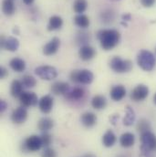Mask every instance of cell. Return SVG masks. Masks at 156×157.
Masks as SVG:
<instances>
[{"mask_svg": "<svg viewBox=\"0 0 156 157\" xmlns=\"http://www.w3.org/2000/svg\"><path fill=\"white\" fill-rule=\"evenodd\" d=\"M42 146L41 139L38 135H31L28 137L24 143V150L29 152H37Z\"/></svg>", "mask_w": 156, "mask_h": 157, "instance_id": "ba28073f", "label": "cell"}, {"mask_svg": "<svg viewBox=\"0 0 156 157\" xmlns=\"http://www.w3.org/2000/svg\"><path fill=\"white\" fill-rule=\"evenodd\" d=\"M116 135L111 130H108L102 136V144L105 147H112L116 143Z\"/></svg>", "mask_w": 156, "mask_h": 157, "instance_id": "d6986e66", "label": "cell"}, {"mask_svg": "<svg viewBox=\"0 0 156 157\" xmlns=\"http://www.w3.org/2000/svg\"><path fill=\"white\" fill-rule=\"evenodd\" d=\"M134 121H135L134 111L130 106H127L126 107V115L123 119V124L126 126H131V125H132Z\"/></svg>", "mask_w": 156, "mask_h": 157, "instance_id": "83f0119b", "label": "cell"}, {"mask_svg": "<svg viewBox=\"0 0 156 157\" xmlns=\"http://www.w3.org/2000/svg\"><path fill=\"white\" fill-rule=\"evenodd\" d=\"M93 78H94L93 73L89 70L73 71L70 73V79L73 82H78L81 84H90Z\"/></svg>", "mask_w": 156, "mask_h": 157, "instance_id": "5b68a950", "label": "cell"}, {"mask_svg": "<svg viewBox=\"0 0 156 157\" xmlns=\"http://www.w3.org/2000/svg\"><path fill=\"white\" fill-rule=\"evenodd\" d=\"M6 108H7V103L5 101L1 100L0 101V112L1 113H4L6 110Z\"/></svg>", "mask_w": 156, "mask_h": 157, "instance_id": "8d00e7d4", "label": "cell"}, {"mask_svg": "<svg viewBox=\"0 0 156 157\" xmlns=\"http://www.w3.org/2000/svg\"><path fill=\"white\" fill-rule=\"evenodd\" d=\"M142 156L152 157V152L156 151V136L152 132L141 133Z\"/></svg>", "mask_w": 156, "mask_h": 157, "instance_id": "7a4b0ae2", "label": "cell"}, {"mask_svg": "<svg viewBox=\"0 0 156 157\" xmlns=\"http://www.w3.org/2000/svg\"><path fill=\"white\" fill-rule=\"evenodd\" d=\"M110 94L114 101H120L126 96V89L122 85H116L112 88Z\"/></svg>", "mask_w": 156, "mask_h": 157, "instance_id": "9a60e30c", "label": "cell"}, {"mask_svg": "<svg viewBox=\"0 0 156 157\" xmlns=\"http://www.w3.org/2000/svg\"><path fill=\"white\" fill-rule=\"evenodd\" d=\"M28 118V112L26 110V107H18L16 110L13 111L11 114V120L16 124H21L26 121Z\"/></svg>", "mask_w": 156, "mask_h": 157, "instance_id": "8fae6325", "label": "cell"}, {"mask_svg": "<svg viewBox=\"0 0 156 157\" xmlns=\"http://www.w3.org/2000/svg\"><path fill=\"white\" fill-rule=\"evenodd\" d=\"M2 11L6 16H8V17L12 16L16 11L15 4H14L13 0H3Z\"/></svg>", "mask_w": 156, "mask_h": 157, "instance_id": "603a6c76", "label": "cell"}, {"mask_svg": "<svg viewBox=\"0 0 156 157\" xmlns=\"http://www.w3.org/2000/svg\"><path fill=\"white\" fill-rule=\"evenodd\" d=\"M80 121L81 123L87 127V128H90L93 127L96 122H97V116L93 113H84L81 116H80Z\"/></svg>", "mask_w": 156, "mask_h": 157, "instance_id": "2e32d148", "label": "cell"}, {"mask_svg": "<svg viewBox=\"0 0 156 157\" xmlns=\"http://www.w3.org/2000/svg\"><path fill=\"white\" fill-rule=\"evenodd\" d=\"M19 101H20V103L24 107L36 106L39 101L36 93L29 92V91H23L22 94L19 97Z\"/></svg>", "mask_w": 156, "mask_h": 157, "instance_id": "9c48e42d", "label": "cell"}, {"mask_svg": "<svg viewBox=\"0 0 156 157\" xmlns=\"http://www.w3.org/2000/svg\"><path fill=\"white\" fill-rule=\"evenodd\" d=\"M23 2L26 4V5H28V6H29V5H31L33 2H34V0H23Z\"/></svg>", "mask_w": 156, "mask_h": 157, "instance_id": "60d3db41", "label": "cell"}, {"mask_svg": "<svg viewBox=\"0 0 156 157\" xmlns=\"http://www.w3.org/2000/svg\"><path fill=\"white\" fill-rule=\"evenodd\" d=\"M88 6V2L87 0H76L73 4V10L77 14H82L85 12Z\"/></svg>", "mask_w": 156, "mask_h": 157, "instance_id": "f1b7e54d", "label": "cell"}, {"mask_svg": "<svg viewBox=\"0 0 156 157\" xmlns=\"http://www.w3.org/2000/svg\"><path fill=\"white\" fill-rule=\"evenodd\" d=\"M140 2L144 7H152L155 4L156 0H140Z\"/></svg>", "mask_w": 156, "mask_h": 157, "instance_id": "d590c367", "label": "cell"}, {"mask_svg": "<svg viewBox=\"0 0 156 157\" xmlns=\"http://www.w3.org/2000/svg\"><path fill=\"white\" fill-rule=\"evenodd\" d=\"M7 76V71L6 68L1 67L0 68V78H5Z\"/></svg>", "mask_w": 156, "mask_h": 157, "instance_id": "74e56055", "label": "cell"}, {"mask_svg": "<svg viewBox=\"0 0 156 157\" xmlns=\"http://www.w3.org/2000/svg\"><path fill=\"white\" fill-rule=\"evenodd\" d=\"M155 52H156V48H155Z\"/></svg>", "mask_w": 156, "mask_h": 157, "instance_id": "ee69618b", "label": "cell"}, {"mask_svg": "<svg viewBox=\"0 0 156 157\" xmlns=\"http://www.w3.org/2000/svg\"><path fill=\"white\" fill-rule=\"evenodd\" d=\"M101 47L104 50H111L114 48L120 42V35L115 29H102L97 33Z\"/></svg>", "mask_w": 156, "mask_h": 157, "instance_id": "6da1fadb", "label": "cell"}, {"mask_svg": "<svg viewBox=\"0 0 156 157\" xmlns=\"http://www.w3.org/2000/svg\"><path fill=\"white\" fill-rule=\"evenodd\" d=\"M101 18L102 22H104V23H111L114 19V12L111 9L104 10L101 14Z\"/></svg>", "mask_w": 156, "mask_h": 157, "instance_id": "1f68e13d", "label": "cell"}, {"mask_svg": "<svg viewBox=\"0 0 156 157\" xmlns=\"http://www.w3.org/2000/svg\"><path fill=\"white\" fill-rule=\"evenodd\" d=\"M60 47V40L59 38H53L43 47V54L46 56H52L59 50Z\"/></svg>", "mask_w": 156, "mask_h": 157, "instance_id": "30bf717a", "label": "cell"}, {"mask_svg": "<svg viewBox=\"0 0 156 157\" xmlns=\"http://www.w3.org/2000/svg\"><path fill=\"white\" fill-rule=\"evenodd\" d=\"M40 139H41L42 146H44V147H48L52 142V136L49 133H48L47 132H45V133H43L40 136Z\"/></svg>", "mask_w": 156, "mask_h": 157, "instance_id": "836d02e7", "label": "cell"}, {"mask_svg": "<svg viewBox=\"0 0 156 157\" xmlns=\"http://www.w3.org/2000/svg\"><path fill=\"white\" fill-rule=\"evenodd\" d=\"M53 104H54V100L50 95H45L43 96L39 101V110L43 113H49L53 108Z\"/></svg>", "mask_w": 156, "mask_h": 157, "instance_id": "7c38bea8", "label": "cell"}, {"mask_svg": "<svg viewBox=\"0 0 156 157\" xmlns=\"http://www.w3.org/2000/svg\"><path fill=\"white\" fill-rule=\"evenodd\" d=\"M84 95H85V91L82 88H74L72 90L69 91L66 94V97L73 101H78L82 99Z\"/></svg>", "mask_w": 156, "mask_h": 157, "instance_id": "4316f807", "label": "cell"}, {"mask_svg": "<svg viewBox=\"0 0 156 157\" xmlns=\"http://www.w3.org/2000/svg\"><path fill=\"white\" fill-rule=\"evenodd\" d=\"M18 47H19V41L17 39H16L14 37H8L6 39L5 47H4L5 49L11 51V52H14V51L17 50Z\"/></svg>", "mask_w": 156, "mask_h": 157, "instance_id": "d4e9b609", "label": "cell"}, {"mask_svg": "<svg viewBox=\"0 0 156 157\" xmlns=\"http://www.w3.org/2000/svg\"><path fill=\"white\" fill-rule=\"evenodd\" d=\"M23 84L20 80L15 79L11 83V88H10V93L13 97L15 98H19L20 95L23 92Z\"/></svg>", "mask_w": 156, "mask_h": 157, "instance_id": "44dd1931", "label": "cell"}, {"mask_svg": "<svg viewBox=\"0 0 156 157\" xmlns=\"http://www.w3.org/2000/svg\"><path fill=\"white\" fill-rule=\"evenodd\" d=\"M154 103L156 104V93L155 95H154Z\"/></svg>", "mask_w": 156, "mask_h": 157, "instance_id": "b9f144b4", "label": "cell"}, {"mask_svg": "<svg viewBox=\"0 0 156 157\" xmlns=\"http://www.w3.org/2000/svg\"><path fill=\"white\" fill-rule=\"evenodd\" d=\"M63 25V20L59 16H52L49 20H48V30L49 31H54L59 29Z\"/></svg>", "mask_w": 156, "mask_h": 157, "instance_id": "ffe728a7", "label": "cell"}, {"mask_svg": "<svg viewBox=\"0 0 156 157\" xmlns=\"http://www.w3.org/2000/svg\"><path fill=\"white\" fill-rule=\"evenodd\" d=\"M121 18H122L123 21H130L131 18V16L130 14H124V15H122Z\"/></svg>", "mask_w": 156, "mask_h": 157, "instance_id": "f35d334b", "label": "cell"}, {"mask_svg": "<svg viewBox=\"0 0 156 157\" xmlns=\"http://www.w3.org/2000/svg\"><path fill=\"white\" fill-rule=\"evenodd\" d=\"M6 38L4 37V36H1V42H0V46H1V48H4V47H5V42H6Z\"/></svg>", "mask_w": 156, "mask_h": 157, "instance_id": "ab89813d", "label": "cell"}, {"mask_svg": "<svg viewBox=\"0 0 156 157\" xmlns=\"http://www.w3.org/2000/svg\"><path fill=\"white\" fill-rule=\"evenodd\" d=\"M137 63H138V66L142 70H143L145 71H151L155 67V57L151 51L143 49L138 53Z\"/></svg>", "mask_w": 156, "mask_h": 157, "instance_id": "3957f363", "label": "cell"}, {"mask_svg": "<svg viewBox=\"0 0 156 157\" xmlns=\"http://www.w3.org/2000/svg\"><path fill=\"white\" fill-rule=\"evenodd\" d=\"M54 126V121L50 118H41L38 123V128L42 132H48Z\"/></svg>", "mask_w": 156, "mask_h": 157, "instance_id": "cb8c5ba5", "label": "cell"}, {"mask_svg": "<svg viewBox=\"0 0 156 157\" xmlns=\"http://www.w3.org/2000/svg\"><path fill=\"white\" fill-rule=\"evenodd\" d=\"M35 73L36 75L42 79L45 80H52L57 78L58 76V71L56 68L52 66H39L35 69Z\"/></svg>", "mask_w": 156, "mask_h": 157, "instance_id": "8992f818", "label": "cell"}, {"mask_svg": "<svg viewBox=\"0 0 156 157\" xmlns=\"http://www.w3.org/2000/svg\"><path fill=\"white\" fill-rule=\"evenodd\" d=\"M135 143V136L131 132H125L120 137V144L124 148L131 147Z\"/></svg>", "mask_w": 156, "mask_h": 157, "instance_id": "e0dca14e", "label": "cell"}, {"mask_svg": "<svg viewBox=\"0 0 156 157\" xmlns=\"http://www.w3.org/2000/svg\"><path fill=\"white\" fill-rule=\"evenodd\" d=\"M76 40L78 44H83L84 45H88L87 43L89 41V36L88 33H85V32H79L78 33L77 37H76Z\"/></svg>", "mask_w": 156, "mask_h": 157, "instance_id": "d6a6232c", "label": "cell"}, {"mask_svg": "<svg viewBox=\"0 0 156 157\" xmlns=\"http://www.w3.org/2000/svg\"><path fill=\"white\" fill-rule=\"evenodd\" d=\"M78 55L82 60L88 61V60L92 59L95 57L96 50L94 49V48H92L89 45H84L80 48V49L78 51Z\"/></svg>", "mask_w": 156, "mask_h": 157, "instance_id": "4fadbf2b", "label": "cell"}, {"mask_svg": "<svg viewBox=\"0 0 156 157\" xmlns=\"http://www.w3.org/2000/svg\"><path fill=\"white\" fill-rule=\"evenodd\" d=\"M137 131L141 133L146 132H151V124L150 122L145 120V119H142L138 121L137 123Z\"/></svg>", "mask_w": 156, "mask_h": 157, "instance_id": "f546056e", "label": "cell"}, {"mask_svg": "<svg viewBox=\"0 0 156 157\" xmlns=\"http://www.w3.org/2000/svg\"><path fill=\"white\" fill-rule=\"evenodd\" d=\"M111 1H113V2H117V1H120V0H111Z\"/></svg>", "mask_w": 156, "mask_h": 157, "instance_id": "7bdbcfd3", "label": "cell"}, {"mask_svg": "<svg viewBox=\"0 0 156 157\" xmlns=\"http://www.w3.org/2000/svg\"><path fill=\"white\" fill-rule=\"evenodd\" d=\"M42 157H57V153L54 149L46 147L42 152Z\"/></svg>", "mask_w": 156, "mask_h": 157, "instance_id": "e575fe53", "label": "cell"}, {"mask_svg": "<svg viewBox=\"0 0 156 157\" xmlns=\"http://www.w3.org/2000/svg\"><path fill=\"white\" fill-rule=\"evenodd\" d=\"M91 105L96 110H102L107 105L106 98L102 95H96L91 100Z\"/></svg>", "mask_w": 156, "mask_h": 157, "instance_id": "7402d4cb", "label": "cell"}, {"mask_svg": "<svg viewBox=\"0 0 156 157\" xmlns=\"http://www.w3.org/2000/svg\"><path fill=\"white\" fill-rule=\"evenodd\" d=\"M74 23L80 29H86L89 26V18L83 14H78L74 18Z\"/></svg>", "mask_w": 156, "mask_h": 157, "instance_id": "484cf974", "label": "cell"}, {"mask_svg": "<svg viewBox=\"0 0 156 157\" xmlns=\"http://www.w3.org/2000/svg\"><path fill=\"white\" fill-rule=\"evenodd\" d=\"M110 67L117 73H125L132 70V62L129 59H122L120 57H113L110 61Z\"/></svg>", "mask_w": 156, "mask_h": 157, "instance_id": "277c9868", "label": "cell"}, {"mask_svg": "<svg viewBox=\"0 0 156 157\" xmlns=\"http://www.w3.org/2000/svg\"><path fill=\"white\" fill-rule=\"evenodd\" d=\"M148 95H149L148 87L143 84H140L132 90L131 93V98L134 101H142L145 100L148 97Z\"/></svg>", "mask_w": 156, "mask_h": 157, "instance_id": "52a82bcc", "label": "cell"}, {"mask_svg": "<svg viewBox=\"0 0 156 157\" xmlns=\"http://www.w3.org/2000/svg\"><path fill=\"white\" fill-rule=\"evenodd\" d=\"M69 90H70V85L64 81H57L51 86V91L56 95L67 94L69 92Z\"/></svg>", "mask_w": 156, "mask_h": 157, "instance_id": "5bb4252c", "label": "cell"}, {"mask_svg": "<svg viewBox=\"0 0 156 157\" xmlns=\"http://www.w3.org/2000/svg\"><path fill=\"white\" fill-rule=\"evenodd\" d=\"M21 82L25 88H34L37 84V80L33 76L30 75H25L21 79Z\"/></svg>", "mask_w": 156, "mask_h": 157, "instance_id": "4dcf8cb0", "label": "cell"}, {"mask_svg": "<svg viewBox=\"0 0 156 157\" xmlns=\"http://www.w3.org/2000/svg\"><path fill=\"white\" fill-rule=\"evenodd\" d=\"M9 66L13 71L17 72H22L26 69V62L20 58H14L10 60Z\"/></svg>", "mask_w": 156, "mask_h": 157, "instance_id": "ac0fdd59", "label": "cell"}]
</instances>
